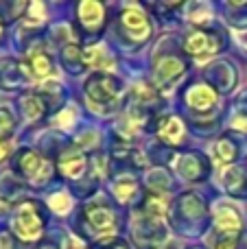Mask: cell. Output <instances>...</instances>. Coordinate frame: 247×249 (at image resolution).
Wrapping results in <instances>:
<instances>
[{"label":"cell","mask_w":247,"mask_h":249,"mask_svg":"<svg viewBox=\"0 0 247 249\" xmlns=\"http://www.w3.org/2000/svg\"><path fill=\"white\" fill-rule=\"evenodd\" d=\"M11 228L22 241H37L44 232V216L39 212L37 203L26 201L16 208Z\"/></svg>","instance_id":"1"},{"label":"cell","mask_w":247,"mask_h":249,"mask_svg":"<svg viewBox=\"0 0 247 249\" xmlns=\"http://www.w3.org/2000/svg\"><path fill=\"white\" fill-rule=\"evenodd\" d=\"M86 96L92 105H112L121 96V81L112 72H96L86 81Z\"/></svg>","instance_id":"2"},{"label":"cell","mask_w":247,"mask_h":249,"mask_svg":"<svg viewBox=\"0 0 247 249\" xmlns=\"http://www.w3.org/2000/svg\"><path fill=\"white\" fill-rule=\"evenodd\" d=\"M219 48H221V42H219L217 33H210V31H193L184 39V51L199 61L210 59L212 55H217Z\"/></svg>","instance_id":"3"},{"label":"cell","mask_w":247,"mask_h":249,"mask_svg":"<svg viewBox=\"0 0 247 249\" xmlns=\"http://www.w3.org/2000/svg\"><path fill=\"white\" fill-rule=\"evenodd\" d=\"M121 24H123V29H125V33L129 35L131 39H138V42L147 39L149 33H151V24H149L147 13L140 7H136V4H129V7L123 9Z\"/></svg>","instance_id":"4"},{"label":"cell","mask_w":247,"mask_h":249,"mask_svg":"<svg viewBox=\"0 0 247 249\" xmlns=\"http://www.w3.org/2000/svg\"><path fill=\"white\" fill-rule=\"evenodd\" d=\"M20 171L33 184H44L51 179L53 175V166L48 160H44L42 155H37L35 151H24L20 155Z\"/></svg>","instance_id":"5"},{"label":"cell","mask_w":247,"mask_h":249,"mask_svg":"<svg viewBox=\"0 0 247 249\" xmlns=\"http://www.w3.org/2000/svg\"><path fill=\"white\" fill-rule=\"evenodd\" d=\"M86 221L90 225L92 232L101 234H112L114 232V212L107 206H99V203H90L86 208Z\"/></svg>","instance_id":"6"},{"label":"cell","mask_w":247,"mask_h":249,"mask_svg":"<svg viewBox=\"0 0 247 249\" xmlns=\"http://www.w3.org/2000/svg\"><path fill=\"white\" fill-rule=\"evenodd\" d=\"M241 228H243V219H241L236 208L219 206L217 210H214V232L217 234H232V236H239Z\"/></svg>","instance_id":"7"},{"label":"cell","mask_w":247,"mask_h":249,"mask_svg":"<svg viewBox=\"0 0 247 249\" xmlns=\"http://www.w3.org/2000/svg\"><path fill=\"white\" fill-rule=\"evenodd\" d=\"M186 103L191 105L193 109H197V112H208V109H212L214 103H217V92L210 86H204V83L193 86L191 90L186 92Z\"/></svg>","instance_id":"8"},{"label":"cell","mask_w":247,"mask_h":249,"mask_svg":"<svg viewBox=\"0 0 247 249\" xmlns=\"http://www.w3.org/2000/svg\"><path fill=\"white\" fill-rule=\"evenodd\" d=\"M77 16L88 31H96L105 20V7L94 0H83L77 7Z\"/></svg>","instance_id":"9"},{"label":"cell","mask_w":247,"mask_h":249,"mask_svg":"<svg viewBox=\"0 0 247 249\" xmlns=\"http://www.w3.org/2000/svg\"><path fill=\"white\" fill-rule=\"evenodd\" d=\"M83 61H86L90 68L99 70V72H109L114 68V57L109 55V51L103 44H94V46H88L81 53Z\"/></svg>","instance_id":"10"},{"label":"cell","mask_w":247,"mask_h":249,"mask_svg":"<svg viewBox=\"0 0 247 249\" xmlns=\"http://www.w3.org/2000/svg\"><path fill=\"white\" fill-rule=\"evenodd\" d=\"M186 66L177 59V57H164L156 64V81L160 86H166V83H175L179 77L184 74Z\"/></svg>","instance_id":"11"},{"label":"cell","mask_w":247,"mask_h":249,"mask_svg":"<svg viewBox=\"0 0 247 249\" xmlns=\"http://www.w3.org/2000/svg\"><path fill=\"white\" fill-rule=\"evenodd\" d=\"M158 136L162 138L169 144H179L186 136V127H184L182 118L177 116H166L164 121H160V127H158Z\"/></svg>","instance_id":"12"},{"label":"cell","mask_w":247,"mask_h":249,"mask_svg":"<svg viewBox=\"0 0 247 249\" xmlns=\"http://www.w3.org/2000/svg\"><path fill=\"white\" fill-rule=\"evenodd\" d=\"M177 173L184 179H199V177H204V166L199 162V155H195V153L182 155L177 160Z\"/></svg>","instance_id":"13"},{"label":"cell","mask_w":247,"mask_h":249,"mask_svg":"<svg viewBox=\"0 0 247 249\" xmlns=\"http://www.w3.org/2000/svg\"><path fill=\"white\" fill-rule=\"evenodd\" d=\"M59 168L66 177L77 179L83 171H86V158L81 153H64L59 160Z\"/></svg>","instance_id":"14"},{"label":"cell","mask_w":247,"mask_h":249,"mask_svg":"<svg viewBox=\"0 0 247 249\" xmlns=\"http://www.w3.org/2000/svg\"><path fill=\"white\" fill-rule=\"evenodd\" d=\"M29 68L37 79H48L53 74V61L42 51H33L29 55Z\"/></svg>","instance_id":"15"},{"label":"cell","mask_w":247,"mask_h":249,"mask_svg":"<svg viewBox=\"0 0 247 249\" xmlns=\"http://www.w3.org/2000/svg\"><path fill=\"white\" fill-rule=\"evenodd\" d=\"M166 210H169V199L162 193H151L147 197V201H144V214H147L149 219L160 221L162 216L166 214Z\"/></svg>","instance_id":"16"},{"label":"cell","mask_w":247,"mask_h":249,"mask_svg":"<svg viewBox=\"0 0 247 249\" xmlns=\"http://www.w3.org/2000/svg\"><path fill=\"white\" fill-rule=\"evenodd\" d=\"M226 188L230 195L236 197H245L247 195V168H234L226 175Z\"/></svg>","instance_id":"17"},{"label":"cell","mask_w":247,"mask_h":249,"mask_svg":"<svg viewBox=\"0 0 247 249\" xmlns=\"http://www.w3.org/2000/svg\"><path fill=\"white\" fill-rule=\"evenodd\" d=\"M212 155L217 160V164H232L236 160V144L232 140H228V138H221L214 144Z\"/></svg>","instance_id":"18"},{"label":"cell","mask_w":247,"mask_h":249,"mask_svg":"<svg viewBox=\"0 0 247 249\" xmlns=\"http://www.w3.org/2000/svg\"><path fill=\"white\" fill-rule=\"evenodd\" d=\"M136 193H138V184H136L134 177H121V179L114 181V195H116L118 201H131L136 197Z\"/></svg>","instance_id":"19"},{"label":"cell","mask_w":247,"mask_h":249,"mask_svg":"<svg viewBox=\"0 0 247 249\" xmlns=\"http://www.w3.org/2000/svg\"><path fill=\"white\" fill-rule=\"evenodd\" d=\"M22 107H24V116H26V121H37L39 116L44 114V103L39 101V96L37 94H29V96H24V101H22Z\"/></svg>","instance_id":"20"},{"label":"cell","mask_w":247,"mask_h":249,"mask_svg":"<svg viewBox=\"0 0 247 249\" xmlns=\"http://www.w3.org/2000/svg\"><path fill=\"white\" fill-rule=\"evenodd\" d=\"M16 129V118L9 107H0V140H7Z\"/></svg>","instance_id":"21"},{"label":"cell","mask_w":247,"mask_h":249,"mask_svg":"<svg viewBox=\"0 0 247 249\" xmlns=\"http://www.w3.org/2000/svg\"><path fill=\"white\" fill-rule=\"evenodd\" d=\"M48 206H51L55 212H59V214H66V212L72 208V199H70L68 193H57L48 199Z\"/></svg>","instance_id":"22"},{"label":"cell","mask_w":247,"mask_h":249,"mask_svg":"<svg viewBox=\"0 0 247 249\" xmlns=\"http://www.w3.org/2000/svg\"><path fill=\"white\" fill-rule=\"evenodd\" d=\"M236 241H239V236H232V234H217L212 241V249H236Z\"/></svg>","instance_id":"23"},{"label":"cell","mask_w":247,"mask_h":249,"mask_svg":"<svg viewBox=\"0 0 247 249\" xmlns=\"http://www.w3.org/2000/svg\"><path fill=\"white\" fill-rule=\"evenodd\" d=\"M44 18H46V11H44L42 2H33L29 7V24H42Z\"/></svg>","instance_id":"24"},{"label":"cell","mask_w":247,"mask_h":249,"mask_svg":"<svg viewBox=\"0 0 247 249\" xmlns=\"http://www.w3.org/2000/svg\"><path fill=\"white\" fill-rule=\"evenodd\" d=\"M55 123L59 124V127H64V129L72 127V123H74V109H64V112H61L59 116L55 118Z\"/></svg>","instance_id":"25"},{"label":"cell","mask_w":247,"mask_h":249,"mask_svg":"<svg viewBox=\"0 0 247 249\" xmlns=\"http://www.w3.org/2000/svg\"><path fill=\"white\" fill-rule=\"evenodd\" d=\"M64 249H86V245L77 236H68V241L64 243Z\"/></svg>","instance_id":"26"},{"label":"cell","mask_w":247,"mask_h":249,"mask_svg":"<svg viewBox=\"0 0 247 249\" xmlns=\"http://www.w3.org/2000/svg\"><path fill=\"white\" fill-rule=\"evenodd\" d=\"M239 42H241V46L247 51V31H245V33H239Z\"/></svg>","instance_id":"27"},{"label":"cell","mask_w":247,"mask_h":249,"mask_svg":"<svg viewBox=\"0 0 247 249\" xmlns=\"http://www.w3.org/2000/svg\"><path fill=\"white\" fill-rule=\"evenodd\" d=\"M4 158H7V149H4V144L0 142V164L4 162Z\"/></svg>","instance_id":"28"},{"label":"cell","mask_w":247,"mask_h":249,"mask_svg":"<svg viewBox=\"0 0 247 249\" xmlns=\"http://www.w3.org/2000/svg\"><path fill=\"white\" fill-rule=\"evenodd\" d=\"M0 33H2V22H0Z\"/></svg>","instance_id":"29"},{"label":"cell","mask_w":247,"mask_h":249,"mask_svg":"<svg viewBox=\"0 0 247 249\" xmlns=\"http://www.w3.org/2000/svg\"><path fill=\"white\" fill-rule=\"evenodd\" d=\"M0 249H4V245H2V243H0Z\"/></svg>","instance_id":"30"}]
</instances>
